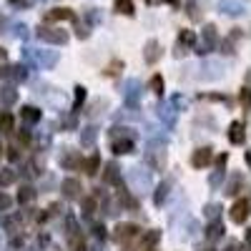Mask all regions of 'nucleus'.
Wrapping results in <instances>:
<instances>
[{
	"label": "nucleus",
	"mask_w": 251,
	"mask_h": 251,
	"mask_svg": "<svg viewBox=\"0 0 251 251\" xmlns=\"http://www.w3.org/2000/svg\"><path fill=\"white\" fill-rule=\"evenodd\" d=\"M221 236H224V224H221V221L208 224V228H206V239H208V241H219Z\"/></svg>",
	"instance_id": "10"
},
{
	"label": "nucleus",
	"mask_w": 251,
	"mask_h": 251,
	"mask_svg": "<svg viewBox=\"0 0 251 251\" xmlns=\"http://www.w3.org/2000/svg\"><path fill=\"white\" fill-rule=\"evenodd\" d=\"M113 151L116 153H131L133 151V141H118V143H113Z\"/></svg>",
	"instance_id": "18"
},
{
	"label": "nucleus",
	"mask_w": 251,
	"mask_h": 251,
	"mask_svg": "<svg viewBox=\"0 0 251 251\" xmlns=\"http://www.w3.org/2000/svg\"><path fill=\"white\" fill-rule=\"evenodd\" d=\"M249 219V199H241L231 206V221L234 224H244Z\"/></svg>",
	"instance_id": "4"
},
{
	"label": "nucleus",
	"mask_w": 251,
	"mask_h": 251,
	"mask_svg": "<svg viewBox=\"0 0 251 251\" xmlns=\"http://www.w3.org/2000/svg\"><path fill=\"white\" fill-rule=\"evenodd\" d=\"M15 181V171H10V169H0V186H10Z\"/></svg>",
	"instance_id": "17"
},
{
	"label": "nucleus",
	"mask_w": 251,
	"mask_h": 251,
	"mask_svg": "<svg viewBox=\"0 0 251 251\" xmlns=\"http://www.w3.org/2000/svg\"><path fill=\"white\" fill-rule=\"evenodd\" d=\"M46 20H75V13L71 10V8H55V10H50L48 15H46Z\"/></svg>",
	"instance_id": "9"
},
{
	"label": "nucleus",
	"mask_w": 251,
	"mask_h": 251,
	"mask_svg": "<svg viewBox=\"0 0 251 251\" xmlns=\"http://www.w3.org/2000/svg\"><path fill=\"white\" fill-rule=\"evenodd\" d=\"M38 38L46 40V43H55V46H63V43L68 40L66 30H60V28H48V25H40V28H38Z\"/></svg>",
	"instance_id": "1"
},
{
	"label": "nucleus",
	"mask_w": 251,
	"mask_h": 251,
	"mask_svg": "<svg viewBox=\"0 0 251 251\" xmlns=\"http://www.w3.org/2000/svg\"><path fill=\"white\" fill-rule=\"evenodd\" d=\"M151 91L158 93V96L163 93V78H161V75H153V78H151Z\"/></svg>",
	"instance_id": "19"
},
{
	"label": "nucleus",
	"mask_w": 251,
	"mask_h": 251,
	"mask_svg": "<svg viewBox=\"0 0 251 251\" xmlns=\"http://www.w3.org/2000/svg\"><path fill=\"white\" fill-rule=\"evenodd\" d=\"M106 178H108V181H113V183L118 181V178H116V166H108V169H106Z\"/></svg>",
	"instance_id": "24"
},
{
	"label": "nucleus",
	"mask_w": 251,
	"mask_h": 251,
	"mask_svg": "<svg viewBox=\"0 0 251 251\" xmlns=\"http://www.w3.org/2000/svg\"><path fill=\"white\" fill-rule=\"evenodd\" d=\"M196 43V35H194V30H181L178 33V46L183 48V46H194Z\"/></svg>",
	"instance_id": "15"
},
{
	"label": "nucleus",
	"mask_w": 251,
	"mask_h": 251,
	"mask_svg": "<svg viewBox=\"0 0 251 251\" xmlns=\"http://www.w3.org/2000/svg\"><path fill=\"white\" fill-rule=\"evenodd\" d=\"M8 158H10V161H18V158H20V153H18L15 146H10V149H8Z\"/></svg>",
	"instance_id": "25"
},
{
	"label": "nucleus",
	"mask_w": 251,
	"mask_h": 251,
	"mask_svg": "<svg viewBox=\"0 0 251 251\" xmlns=\"http://www.w3.org/2000/svg\"><path fill=\"white\" fill-rule=\"evenodd\" d=\"M163 3H171L174 5V3H178V0H163Z\"/></svg>",
	"instance_id": "29"
},
{
	"label": "nucleus",
	"mask_w": 251,
	"mask_h": 251,
	"mask_svg": "<svg viewBox=\"0 0 251 251\" xmlns=\"http://www.w3.org/2000/svg\"><path fill=\"white\" fill-rule=\"evenodd\" d=\"M20 118H23L25 123H38L40 121V111L33 108V106H25V108H20Z\"/></svg>",
	"instance_id": "11"
},
{
	"label": "nucleus",
	"mask_w": 251,
	"mask_h": 251,
	"mask_svg": "<svg viewBox=\"0 0 251 251\" xmlns=\"http://www.w3.org/2000/svg\"><path fill=\"white\" fill-rule=\"evenodd\" d=\"M211 158H214V151L208 149V146H203V149L194 151V156H191V163H194V169H203V166H208V163H211Z\"/></svg>",
	"instance_id": "3"
},
{
	"label": "nucleus",
	"mask_w": 251,
	"mask_h": 251,
	"mask_svg": "<svg viewBox=\"0 0 251 251\" xmlns=\"http://www.w3.org/2000/svg\"><path fill=\"white\" fill-rule=\"evenodd\" d=\"M83 100H86V88L78 86V88H75V106H80Z\"/></svg>",
	"instance_id": "20"
},
{
	"label": "nucleus",
	"mask_w": 251,
	"mask_h": 251,
	"mask_svg": "<svg viewBox=\"0 0 251 251\" xmlns=\"http://www.w3.org/2000/svg\"><path fill=\"white\" fill-rule=\"evenodd\" d=\"M143 58H146V63H151V66H153V63L161 58V43H158V40H149V43H146V50H143Z\"/></svg>",
	"instance_id": "6"
},
{
	"label": "nucleus",
	"mask_w": 251,
	"mask_h": 251,
	"mask_svg": "<svg viewBox=\"0 0 251 251\" xmlns=\"http://www.w3.org/2000/svg\"><path fill=\"white\" fill-rule=\"evenodd\" d=\"M80 191H83V186H80L78 178H66L63 181V194H66L68 199H78Z\"/></svg>",
	"instance_id": "8"
},
{
	"label": "nucleus",
	"mask_w": 251,
	"mask_h": 251,
	"mask_svg": "<svg viewBox=\"0 0 251 251\" xmlns=\"http://www.w3.org/2000/svg\"><path fill=\"white\" fill-rule=\"evenodd\" d=\"M221 8H224L226 13H239V8H236V3H231V0H224V3H221Z\"/></svg>",
	"instance_id": "22"
},
{
	"label": "nucleus",
	"mask_w": 251,
	"mask_h": 251,
	"mask_svg": "<svg viewBox=\"0 0 251 251\" xmlns=\"http://www.w3.org/2000/svg\"><path fill=\"white\" fill-rule=\"evenodd\" d=\"M83 169H86V174H88V176L98 174V169H100V158H98V156L86 158V161H83Z\"/></svg>",
	"instance_id": "12"
},
{
	"label": "nucleus",
	"mask_w": 251,
	"mask_h": 251,
	"mask_svg": "<svg viewBox=\"0 0 251 251\" xmlns=\"http://www.w3.org/2000/svg\"><path fill=\"white\" fill-rule=\"evenodd\" d=\"M244 138H246V128H244V123L234 121V123H231V128H228V141H231L234 146H241V143H244Z\"/></svg>",
	"instance_id": "7"
},
{
	"label": "nucleus",
	"mask_w": 251,
	"mask_h": 251,
	"mask_svg": "<svg viewBox=\"0 0 251 251\" xmlns=\"http://www.w3.org/2000/svg\"><path fill=\"white\" fill-rule=\"evenodd\" d=\"M83 208H86V214H93L96 201H93V199H86V201H83Z\"/></svg>",
	"instance_id": "23"
},
{
	"label": "nucleus",
	"mask_w": 251,
	"mask_h": 251,
	"mask_svg": "<svg viewBox=\"0 0 251 251\" xmlns=\"http://www.w3.org/2000/svg\"><path fill=\"white\" fill-rule=\"evenodd\" d=\"M239 183H241V176H236V178L231 181V186H228V194H236V188H239Z\"/></svg>",
	"instance_id": "26"
},
{
	"label": "nucleus",
	"mask_w": 251,
	"mask_h": 251,
	"mask_svg": "<svg viewBox=\"0 0 251 251\" xmlns=\"http://www.w3.org/2000/svg\"><path fill=\"white\" fill-rule=\"evenodd\" d=\"M113 236H116V241H131L133 236H138V226L136 224H118Z\"/></svg>",
	"instance_id": "5"
},
{
	"label": "nucleus",
	"mask_w": 251,
	"mask_h": 251,
	"mask_svg": "<svg viewBox=\"0 0 251 251\" xmlns=\"http://www.w3.org/2000/svg\"><path fill=\"white\" fill-rule=\"evenodd\" d=\"M10 196H5V194H0V211H8V208H10Z\"/></svg>",
	"instance_id": "21"
},
{
	"label": "nucleus",
	"mask_w": 251,
	"mask_h": 251,
	"mask_svg": "<svg viewBox=\"0 0 251 251\" xmlns=\"http://www.w3.org/2000/svg\"><path fill=\"white\" fill-rule=\"evenodd\" d=\"M33 199H35V191H33L30 186H23V188H20V194H18V201H20V203H30Z\"/></svg>",
	"instance_id": "16"
},
{
	"label": "nucleus",
	"mask_w": 251,
	"mask_h": 251,
	"mask_svg": "<svg viewBox=\"0 0 251 251\" xmlns=\"http://www.w3.org/2000/svg\"><path fill=\"white\" fill-rule=\"evenodd\" d=\"M116 10L123 13V15H133V13H136L133 0H116Z\"/></svg>",
	"instance_id": "14"
},
{
	"label": "nucleus",
	"mask_w": 251,
	"mask_h": 251,
	"mask_svg": "<svg viewBox=\"0 0 251 251\" xmlns=\"http://www.w3.org/2000/svg\"><path fill=\"white\" fill-rule=\"evenodd\" d=\"M13 128H15L13 116L10 113H3V116H0V133H13Z\"/></svg>",
	"instance_id": "13"
},
{
	"label": "nucleus",
	"mask_w": 251,
	"mask_h": 251,
	"mask_svg": "<svg viewBox=\"0 0 251 251\" xmlns=\"http://www.w3.org/2000/svg\"><path fill=\"white\" fill-rule=\"evenodd\" d=\"M241 100H244V106H249V88L241 91Z\"/></svg>",
	"instance_id": "28"
},
{
	"label": "nucleus",
	"mask_w": 251,
	"mask_h": 251,
	"mask_svg": "<svg viewBox=\"0 0 251 251\" xmlns=\"http://www.w3.org/2000/svg\"><path fill=\"white\" fill-rule=\"evenodd\" d=\"M216 40H219L216 25H206V28L201 30V43H199V50H196V53H208V50H214V48H216Z\"/></svg>",
	"instance_id": "2"
},
{
	"label": "nucleus",
	"mask_w": 251,
	"mask_h": 251,
	"mask_svg": "<svg viewBox=\"0 0 251 251\" xmlns=\"http://www.w3.org/2000/svg\"><path fill=\"white\" fill-rule=\"evenodd\" d=\"M158 241V234H149V236H146V244H156Z\"/></svg>",
	"instance_id": "27"
}]
</instances>
